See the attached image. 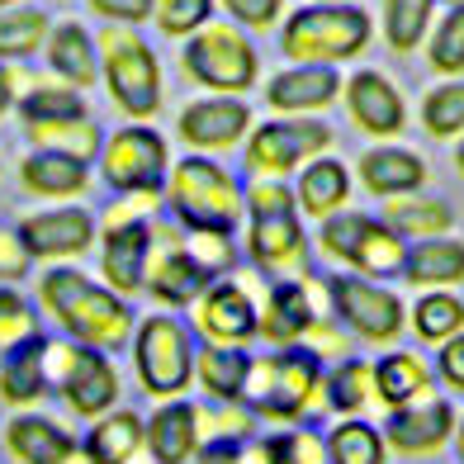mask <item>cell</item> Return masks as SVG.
<instances>
[{
  "label": "cell",
  "instance_id": "cell-12",
  "mask_svg": "<svg viewBox=\"0 0 464 464\" xmlns=\"http://www.w3.org/2000/svg\"><path fill=\"white\" fill-rule=\"evenodd\" d=\"M100 62H104V86L129 119L142 123L161 110V62L138 34L110 29L100 38Z\"/></svg>",
  "mask_w": 464,
  "mask_h": 464
},
{
  "label": "cell",
  "instance_id": "cell-6",
  "mask_svg": "<svg viewBox=\"0 0 464 464\" xmlns=\"http://www.w3.org/2000/svg\"><path fill=\"white\" fill-rule=\"evenodd\" d=\"M332 123H323L318 114H280L251 129L242 142V166L251 180H285L299 176V166H308L313 157L332 152Z\"/></svg>",
  "mask_w": 464,
  "mask_h": 464
},
{
  "label": "cell",
  "instance_id": "cell-8",
  "mask_svg": "<svg viewBox=\"0 0 464 464\" xmlns=\"http://www.w3.org/2000/svg\"><path fill=\"white\" fill-rule=\"evenodd\" d=\"M370 44V14L355 5H308L289 14L280 34V48L289 62H313V67H336V62L361 57Z\"/></svg>",
  "mask_w": 464,
  "mask_h": 464
},
{
  "label": "cell",
  "instance_id": "cell-58",
  "mask_svg": "<svg viewBox=\"0 0 464 464\" xmlns=\"http://www.w3.org/2000/svg\"><path fill=\"white\" fill-rule=\"evenodd\" d=\"M450 5H464V0H450Z\"/></svg>",
  "mask_w": 464,
  "mask_h": 464
},
{
  "label": "cell",
  "instance_id": "cell-9",
  "mask_svg": "<svg viewBox=\"0 0 464 464\" xmlns=\"http://www.w3.org/2000/svg\"><path fill=\"white\" fill-rule=\"evenodd\" d=\"M327 289V308L332 318L342 323L351 336H361L370 346H393L408 327V308L403 299L379 285V280H365V276H351V270H336V276L323 280Z\"/></svg>",
  "mask_w": 464,
  "mask_h": 464
},
{
  "label": "cell",
  "instance_id": "cell-30",
  "mask_svg": "<svg viewBox=\"0 0 464 464\" xmlns=\"http://www.w3.org/2000/svg\"><path fill=\"white\" fill-rule=\"evenodd\" d=\"M379 218H384L398 237L412 246V242H427V237H450L455 208H450L446 199H436V195H421V189H412V195L384 199V214H379Z\"/></svg>",
  "mask_w": 464,
  "mask_h": 464
},
{
  "label": "cell",
  "instance_id": "cell-57",
  "mask_svg": "<svg viewBox=\"0 0 464 464\" xmlns=\"http://www.w3.org/2000/svg\"><path fill=\"white\" fill-rule=\"evenodd\" d=\"M323 5H342V0H323Z\"/></svg>",
  "mask_w": 464,
  "mask_h": 464
},
{
  "label": "cell",
  "instance_id": "cell-5",
  "mask_svg": "<svg viewBox=\"0 0 464 464\" xmlns=\"http://www.w3.org/2000/svg\"><path fill=\"white\" fill-rule=\"evenodd\" d=\"M318 251L332 256L342 270L351 276H365V280H393L403 276V256H408V242L398 232L374 218V214H332L318 223Z\"/></svg>",
  "mask_w": 464,
  "mask_h": 464
},
{
  "label": "cell",
  "instance_id": "cell-4",
  "mask_svg": "<svg viewBox=\"0 0 464 464\" xmlns=\"http://www.w3.org/2000/svg\"><path fill=\"white\" fill-rule=\"evenodd\" d=\"M133 374L142 393L152 398H185V389L195 384V332L180 323L176 313H147L133 327Z\"/></svg>",
  "mask_w": 464,
  "mask_h": 464
},
{
  "label": "cell",
  "instance_id": "cell-46",
  "mask_svg": "<svg viewBox=\"0 0 464 464\" xmlns=\"http://www.w3.org/2000/svg\"><path fill=\"white\" fill-rule=\"evenodd\" d=\"M185 246H189V256H195L214 280L237 270V242H232V232H204L199 227V232H185Z\"/></svg>",
  "mask_w": 464,
  "mask_h": 464
},
{
  "label": "cell",
  "instance_id": "cell-14",
  "mask_svg": "<svg viewBox=\"0 0 464 464\" xmlns=\"http://www.w3.org/2000/svg\"><path fill=\"white\" fill-rule=\"evenodd\" d=\"M189 332L204 346H246L256 336V294L246 276H218L189 304Z\"/></svg>",
  "mask_w": 464,
  "mask_h": 464
},
{
  "label": "cell",
  "instance_id": "cell-19",
  "mask_svg": "<svg viewBox=\"0 0 464 464\" xmlns=\"http://www.w3.org/2000/svg\"><path fill=\"white\" fill-rule=\"evenodd\" d=\"M251 133V110L242 95H214V100H195L185 104L176 119V138L189 147V152H227V147L246 142Z\"/></svg>",
  "mask_w": 464,
  "mask_h": 464
},
{
  "label": "cell",
  "instance_id": "cell-22",
  "mask_svg": "<svg viewBox=\"0 0 464 464\" xmlns=\"http://www.w3.org/2000/svg\"><path fill=\"white\" fill-rule=\"evenodd\" d=\"M142 421H147V455L157 464H189L204 446L199 403H189V398H161V408Z\"/></svg>",
  "mask_w": 464,
  "mask_h": 464
},
{
  "label": "cell",
  "instance_id": "cell-32",
  "mask_svg": "<svg viewBox=\"0 0 464 464\" xmlns=\"http://www.w3.org/2000/svg\"><path fill=\"white\" fill-rule=\"evenodd\" d=\"M403 280L412 289H450L464 280V242L459 237H427L412 242L403 256Z\"/></svg>",
  "mask_w": 464,
  "mask_h": 464
},
{
  "label": "cell",
  "instance_id": "cell-56",
  "mask_svg": "<svg viewBox=\"0 0 464 464\" xmlns=\"http://www.w3.org/2000/svg\"><path fill=\"white\" fill-rule=\"evenodd\" d=\"M5 5H14V0H0V10H5Z\"/></svg>",
  "mask_w": 464,
  "mask_h": 464
},
{
  "label": "cell",
  "instance_id": "cell-11",
  "mask_svg": "<svg viewBox=\"0 0 464 464\" xmlns=\"http://www.w3.org/2000/svg\"><path fill=\"white\" fill-rule=\"evenodd\" d=\"M142 204L152 199H138V195H123L119 204L104 208V227H100V270H104V285L123 299L142 294L147 280V256H152V218L142 214Z\"/></svg>",
  "mask_w": 464,
  "mask_h": 464
},
{
  "label": "cell",
  "instance_id": "cell-40",
  "mask_svg": "<svg viewBox=\"0 0 464 464\" xmlns=\"http://www.w3.org/2000/svg\"><path fill=\"white\" fill-rule=\"evenodd\" d=\"M19 104V119H24V129L29 123H62V119H81L86 114V100H81L76 86H34L14 100Z\"/></svg>",
  "mask_w": 464,
  "mask_h": 464
},
{
  "label": "cell",
  "instance_id": "cell-45",
  "mask_svg": "<svg viewBox=\"0 0 464 464\" xmlns=\"http://www.w3.org/2000/svg\"><path fill=\"white\" fill-rule=\"evenodd\" d=\"M427 62L440 76H459L464 72V5H450V14L436 24L431 44H427Z\"/></svg>",
  "mask_w": 464,
  "mask_h": 464
},
{
  "label": "cell",
  "instance_id": "cell-37",
  "mask_svg": "<svg viewBox=\"0 0 464 464\" xmlns=\"http://www.w3.org/2000/svg\"><path fill=\"white\" fill-rule=\"evenodd\" d=\"M327 459L332 464H384L389 440L370 417H342L327 431Z\"/></svg>",
  "mask_w": 464,
  "mask_h": 464
},
{
  "label": "cell",
  "instance_id": "cell-27",
  "mask_svg": "<svg viewBox=\"0 0 464 464\" xmlns=\"http://www.w3.org/2000/svg\"><path fill=\"white\" fill-rule=\"evenodd\" d=\"M294 204H299V214H308L313 223L342 214L351 204V166L327 157V152L313 157L308 166H299V176H294Z\"/></svg>",
  "mask_w": 464,
  "mask_h": 464
},
{
  "label": "cell",
  "instance_id": "cell-7",
  "mask_svg": "<svg viewBox=\"0 0 464 464\" xmlns=\"http://www.w3.org/2000/svg\"><path fill=\"white\" fill-rule=\"evenodd\" d=\"M44 365H48V389L67 403L76 417H104L119 408V370L104 351H91L72 336H44Z\"/></svg>",
  "mask_w": 464,
  "mask_h": 464
},
{
  "label": "cell",
  "instance_id": "cell-53",
  "mask_svg": "<svg viewBox=\"0 0 464 464\" xmlns=\"http://www.w3.org/2000/svg\"><path fill=\"white\" fill-rule=\"evenodd\" d=\"M19 95H14V72L10 67H0V119L10 114V104H14Z\"/></svg>",
  "mask_w": 464,
  "mask_h": 464
},
{
  "label": "cell",
  "instance_id": "cell-21",
  "mask_svg": "<svg viewBox=\"0 0 464 464\" xmlns=\"http://www.w3.org/2000/svg\"><path fill=\"white\" fill-rule=\"evenodd\" d=\"M346 95V114L361 133L370 138H398L408 123V104L398 95V86L379 72H355L351 81H342Z\"/></svg>",
  "mask_w": 464,
  "mask_h": 464
},
{
  "label": "cell",
  "instance_id": "cell-33",
  "mask_svg": "<svg viewBox=\"0 0 464 464\" xmlns=\"http://www.w3.org/2000/svg\"><path fill=\"white\" fill-rule=\"evenodd\" d=\"M246 374H251L246 346H199L195 351V379L214 403H242Z\"/></svg>",
  "mask_w": 464,
  "mask_h": 464
},
{
  "label": "cell",
  "instance_id": "cell-15",
  "mask_svg": "<svg viewBox=\"0 0 464 464\" xmlns=\"http://www.w3.org/2000/svg\"><path fill=\"white\" fill-rule=\"evenodd\" d=\"M246 261L266 280H308L313 270V242L304 232V218L294 214H246Z\"/></svg>",
  "mask_w": 464,
  "mask_h": 464
},
{
  "label": "cell",
  "instance_id": "cell-48",
  "mask_svg": "<svg viewBox=\"0 0 464 464\" xmlns=\"http://www.w3.org/2000/svg\"><path fill=\"white\" fill-rule=\"evenodd\" d=\"M199 464H261V446H256V436L251 440H237V436H218V440H204Z\"/></svg>",
  "mask_w": 464,
  "mask_h": 464
},
{
  "label": "cell",
  "instance_id": "cell-38",
  "mask_svg": "<svg viewBox=\"0 0 464 464\" xmlns=\"http://www.w3.org/2000/svg\"><path fill=\"white\" fill-rule=\"evenodd\" d=\"M34 138V147H48V152H67V157H81V161H95L100 147H104V133L91 114L81 119H62V123H29L24 129Z\"/></svg>",
  "mask_w": 464,
  "mask_h": 464
},
{
  "label": "cell",
  "instance_id": "cell-1",
  "mask_svg": "<svg viewBox=\"0 0 464 464\" xmlns=\"http://www.w3.org/2000/svg\"><path fill=\"white\" fill-rule=\"evenodd\" d=\"M38 304L44 313L72 336V342L91 346V351H104L114 355L133 342V308L123 294H114L110 285L91 280L86 270L76 266H53L44 280H38Z\"/></svg>",
  "mask_w": 464,
  "mask_h": 464
},
{
  "label": "cell",
  "instance_id": "cell-34",
  "mask_svg": "<svg viewBox=\"0 0 464 464\" xmlns=\"http://www.w3.org/2000/svg\"><path fill=\"white\" fill-rule=\"evenodd\" d=\"M48 67L57 81H67V86H91V81L100 76V53H95V38L76 24V19H67V24H57L48 34Z\"/></svg>",
  "mask_w": 464,
  "mask_h": 464
},
{
  "label": "cell",
  "instance_id": "cell-55",
  "mask_svg": "<svg viewBox=\"0 0 464 464\" xmlns=\"http://www.w3.org/2000/svg\"><path fill=\"white\" fill-rule=\"evenodd\" d=\"M455 171L464 176V138H459V147H455Z\"/></svg>",
  "mask_w": 464,
  "mask_h": 464
},
{
  "label": "cell",
  "instance_id": "cell-51",
  "mask_svg": "<svg viewBox=\"0 0 464 464\" xmlns=\"http://www.w3.org/2000/svg\"><path fill=\"white\" fill-rule=\"evenodd\" d=\"M223 5L246 29H270L280 19V0H223Z\"/></svg>",
  "mask_w": 464,
  "mask_h": 464
},
{
  "label": "cell",
  "instance_id": "cell-28",
  "mask_svg": "<svg viewBox=\"0 0 464 464\" xmlns=\"http://www.w3.org/2000/svg\"><path fill=\"white\" fill-rule=\"evenodd\" d=\"M19 185L38 199H76V195L91 189V161L34 147V152L19 161Z\"/></svg>",
  "mask_w": 464,
  "mask_h": 464
},
{
  "label": "cell",
  "instance_id": "cell-17",
  "mask_svg": "<svg viewBox=\"0 0 464 464\" xmlns=\"http://www.w3.org/2000/svg\"><path fill=\"white\" fill-rule=\"evenodd\" d=\"M251 294H256V336H266L270 346H304L313 323H318V280H251Z\"/></svg>",
  "mask_w": 464,
  "mask_h": 464
},
{
  "label": "cell",
  "instance_id": "cell-50",
  "mask_svg": "<svg viewBox=\"0 0 464 464\" xmlns=\"http://www.w3.org/2000/svg\"><path fill=\"white\" fill-rule=\"evenodd\" d=\"M29 251H24V242H19V232H10V227H0V280L5 285H14V280H24L29 276Z\"/></svg>",
  "mask_w": 464,
  "mask_h": 464
},
{
  "label": "cell",
  "instance_id": "cell-24",
  "mask_svg": "<svg viewBox=\"0 0 464 464\" xmlns=\"http://www.w3.org/2000/svg\"><path fill=\"white\" fill-rule=\"evenodd\" d=\"M336 95H342L336 67H313V62H299V67L270 76L266 86V104L276 114H323Z\"/></svg>",
  "mask_w": 464,
  "mask_h": 464
},
{
  "label": "cell",
  "instance_id": "cell-26",
  "mask_svg": "<svg viewBox=\"0 0 464 464\" xmlns=\"http://www.w3.org/2000/svg\"><path fill=\"white\" fill-rule=\"evenodd\" d=\"M355 176L370 189L374 199H393V195H412V189L427 185V161H421L412 147H398V142H379L355 161Z\"/></svg>",
  "mask_w": 464,
  "mask_h": 464
},
{
  "label": "cell",
  "instance_id": "cell-18",
  "mask_svg": "<svg viewBox=\"0 0 464 464\" xmlns=\"http://www.w3.org/2000/svg\"><path fill=\"white\" fill-rule=\"evenodd\" d=\"M19 242L34 261H53L67 266L76 256H86L100 237L95 214H86L81 204H62V208H38V214H24V223L14 227Z\"/></svg>",
  "mask_w": 464,
  "mask_h": 464
},
{
  "label": "cell",
  "instance_id": "cell-13",
  "mask_svg": "<svg viewBox=\"0 0 464 464\" xmlns=\"http://www.w3.org/2000/svg\"><path fill=\"white\" fill-rule=\"evenodd\" d=\"M185 72L189 81L218 91V95H246L256 86V48L227 24H204L185 44Z\"/></svg>",
  "mask_w": 464,
  "mask_h": 464
},
{
  "label": "cell",
  "instance_id": "cell-20",
  "mask_svg": "<svg viewBox=\"0 0 464 464\" xmlns=\"http://www.w3.org/2000/svg\"><path fill=\"white\" fill-rule=\"evenodd\" d=\"M455 421H459L455 403H446V398H421V403H412V408L389 412V421L379 431H384L393 455L421 459V455H440V450H446V440L455 436Z\"/></svg>",
  "mask_w": 464,
  "mask_h": 464
},
{
  "label": "cell",
  "instance_id": "cell-35",
  "mask_svg": "<svg viewBox=\"0 0 464 464\" xmlns=\"http://www.w3.org/2000/svg\"><path fill=\"white\" fill-rule=\"evenodd\" d=\"M48 393V365H44V336L29 346H19L14 355L0 361V403L29 408Z\"/></svg>",
  "mask_w": 464,
  "mask_h": 464
},
{
  "label": "cell",
  "instance_id": "cell-52",
  "mask_svg": "<svg viewBox=\"0 0 464 464\" xmlns=\"http://www.w3.org/2000/svg\"><path fill=\"white\" fill-rule=\"evenodd\" d=\"M91 5H95V14L114 19V24H142L157 10V0H91Z\"/></svg>",
  "mask_w": 464,
  "mask_h": 464
},
{
  "label": "cell",
  "instance_id": "cell-41",
  "mask_svg": "<svg viewBox=\"0 0 464 464\" xmlns=\"http://www.w3.org/2000/svg\"><path fill=\"white\" fill-rule=\"evenodd\" d=\"M436 0H384V38L393 53H412L427 38Z\"/></svg>",
  "mask_w": 464,
  "mask_h": 464
},
{
  "label": "cell",
  "instance_id": "cell-44",
  "mask_svg": "<svg viewBox=\"0 0 464 464\" xmlns=\"http://www.w3.org/2000/svg\"><path fill=\"white\" fill-rule=\"evenodd\" d=\"M48 38V14L44 10H10L0 14V57L14 62V57H29L44 48Z\"/></svg>",
  "mask_w": 464,
  "mask_h": 464
},
{
  "label": "cell",
  "instance_id": "cell-23",
  "mask_svg": "<svg viewBox=\"0 0 464 464\" xmlns=\"http://www.w3.org/2000/svg\"><path fill=\"white\" fill-rule=\"evenodd\" d=\"M5 450L14 464H76L81 436H72L62 421H53L44 412H19L5 427Z\"/></svg>",
  "mask_w": 464,
  "mask_h": 464
},
{
  "label": "cell",
  "instance_id": "cell-16",
  "mask_svg": "<svg viewBox=\"0 0 464 464\" xmlns=\"http://www.w3.org/2000/svg\"><path fill=\"white\" fill-rule=\"evenodd\" d=\"M208 280H214V276H208V270L189 256L185 232L152 223V256H147V280H142V289L157 299V308H166V313L189 308V304L204 294Z\"/></svg>",
  "mask_w": 464,
  "mask_h": 464
},
{
  "label": "cell",
  "instance_id": "cell-42",
  "mask_svg": "<svg viewBox=\"0 0 464 464\" xmlns=\"http://www.w3.org/2000/svg\"><path fill=\"white\" fill-rule=\"evenodd\" d=\"M44 336V323H38V308L24 299L19 289H0V361L14 355L19 346H29Z\"/></svg>",
  "mask_w": 464,
  "mask_h": 464
},
{
  "label": "cell",
  "instance_id": "cell-10",
  "mask_svg": "<svg viewBox=\"0 0 464 464\" xmlns=\"http://www.w3.org/2000/svg\"><path fill=\"white\" fill-rule=\"evenodd\" d=\"M100 176L114 195L157 199L166 189V176H171V147L147 123H123L100 147Z\"/></svg>",
  "mask_w": 464,
  "mask_h": 464
},
{
  "label": "cell",
  "instance_id": "cell-36",
  "mask_svg": "<svg viewBox=\"0 0 464 464\" xmlns=\"http://www.w3.org/2000/svg\"><path fill=\"white\" fill-rule=\"evenodd\" d=\"M408 327L417 332V342H427V346L450 342V336L464 332V299L450 289H421V299L408 313Z\"/></svg>",
  "mask_w": 464,
  "mask_h": 464
},
{
  "label": "cell",
  "instance_id": "cell-25",
  "mask_svg": "<svg viewBox=\"0 0 464 464\" xmlns=\"http://www.w3.org/2000/svg\"><path fill=\"white\" fill-rule=\"evenodd\" d=\"M147 450V421L133 408H110L81 436V464H138Z\"/></svg>",
  "mask_w": 464,
  "mask_h": 464
},
{
  "label": "cell",
  "instance_id": "cell-47",
  "mask_svg": "<svg viewBox=\"0 0 464 464\" xmlns=\"http://www.w3.org/2000/svg\"><path fill=\"white\" fill-rule=\"evenodd\" d=\"M157 24L161 34H195L208 24V14H214V0H157Z\"/></svg>",
  "mask_w": 464,
  "mask_h": 464
},
{
  "label": "cell",
  "instance_id": "cell-39",
  "mask_svg": "<svg viewBox=\"0 0 464 464\" xmlns=\"http://www.w3.org/2000/svg\"><path fill=\"white\" fill-rule=\"evenodd\" d=\"M261 446V464H332L327 459V436H318L313 427H280L256 440Z\"/></svg>",
  "mask_w": 464,
  "mask_h": 464
},
{
  "label": "cell",
  "instance_id": "cell-29",
  "mask_svg": "<svg viewBox=\"0 0 464 464\" xmlns=\"http://www.w3.org/2000/svg\"><path fill=\"white\" fill-rule=\"evenodd\" d=\"M374 393H379V408L398 412V408H412L421 398H431V365L421 361L417 351H384L374 361Z\"/></svg>",
  "mask_w": 464,
  "mask_h": 464
},
{
  "label": "cell",
  "instance_id": "cell-2",
  "mask_svg": "<svg viewBox=\"0 0 464 464\" xmlns=\"http://www.w3.org/2000/svg\"><path fill=\"white\" fill-rule=\"evenodd\" d=\"M323 374L327 361L308 346H270L266 355H251V374L242 389V403L256 412V421L299 427L308 412L323 408Z\"/></svg>",
  "mask_w": 464,
  "mask_h": 464
},
{
  "label": "cell",
  "instance_id": "cell-54",
  "mask_svg": "<svg viewBox=\"0 0 464 464\" xmlns=\"http://www.w3.org/2000/svg\"><path fill=\"white\" fill-rule=\"evenodd\" d=\"M450 440H455V455H459V464H464V417L455 421V436H450Z\"/></svg>",
  "mask_w": 464,
  "mask_h": 464
},
{
  "label": "cell",
  "instance_id": "cell-49",
  "mask_svg": "<svg viewBox=\"0 0 464 464\" xmlns=\"http://www.w3.org/2000/svg\"><path fill=\"white\" fill-rule=\"evenodd\" d=\"M450 393H464V332L436 346V370H431Z\"/></svg>",
  "mask_w": 464,
  "mask_h": 464
},
{
  "label": "cell",
  "instance_id": "cell-3",
  "mask_svg": "<svg viewBox=\"0 0 464 464\" xmlns=\"http://www.w3.org/2000/svg\"><path fill=\"white\" fill-rule=\"evenodd\" d=\"M166 208L176 214V227L185 232H237V223L246 218L242 204V180L227 171L223 161L189 152L180 161H171L166 176Z\"/></svg>",
  "mask_w": 464,
  "mask_h": 464
},
{
  "label": "cell",
  "instance_id": "cell-43",
  "mask_svg": "<svg viewBox=\"0 0 464 464\" xmlns=\"http://www.w3.org/2000/svg\"><path fill=\"white\" fill-rule=\"evenodd\" d=\"M421 129L440 142L464 138V81H446V86L427 91V100H421Z\"/></svg>",
  "mask_w": 464,
  "mask_h": 464
},
{
  "label": "cell",
  "instance_id": "cell-31",
  "mask_svg": "<svg viewBox=\"0 0 464 464\" xmlns=\"http://www.w3.org/2000/svg\"><path fill=\"white\" fill-rule=\"evenodd\" d=\"M323 408H332L336 417H365L370 408H379L374 393V361L361 355H342L327 374H323Z\"/></svg>",
  "mask_w": 464,
  "mask_h": 464
}]
</instances>
